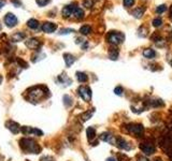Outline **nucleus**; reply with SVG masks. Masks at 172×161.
Listing matches in <instances>:
<instances>
[{
  "label": "nucleus",
  "mask_w": 172,
  "mask_h": 161,
  "mask_svg": "<svg viewBox=\"0 0 172 161\" xmlns=\"http://www.w3.org/2000/svg\"><path fill=\"white\" fill-rule=\"evenodd\" d=\"M21 147L27 151V153L30 154H39L40 153V146L37 144V143L31 139H23L21 140Z\"/></svg>",
  "instance_id": "nucleus-1"
},
{
  "label": "nucleus",
  "mask_w": 172,
  "mask_h": 161,
  "mask_svg": "<svg viewBox=\"0 0 172 161\" xmlns=\"http://www.w3.org/2000/svg\"><path fill=\"white\" fill-rule=\"evenodd\" d=\"M125 39L123 33L117 31H112L108 35V41L111 43V44H114V45H117L119 43H122Z\"/></svg>",
  "instance_id": "nucleus-2"
},
{
  "label": "nucleus",
  "mask_w": 172,
  "mask_h": 161,
  "mask_svg": "<svg viewBox=\"0 0 172 161\" xmlns=\"http://www.w3.org/2000/svg\"><path fill=\"white\" fill-rule=\"evenodd\" d=\"M126 129L128 130V132L132 134H136V135H140L142 134L143 131H144V128H143L142 125L140 123H130L126 127Z\"/></svg>",
  "instance_id": "nucleus-3"
},
{
  "label": "nucleus",
  "mask_w": 172,
  "mask_h": 161,
  "mask_svg": "<svg viewBox=\"0 0 172 161\" xmlns=\"http://www.w3.org/2000/svg\"><path fill=\"white\" fill-rule=\"evenodd\" d=\"M79 95L84 101H89L91 99V90L88 86H81L79 87Z\"/></svg>",
  "instance_id": "nucleus-4"
},
{
  "label": "nucleus",
  "mask_w": 172,
  "mask_h": 161,
  "mask_svg": "<svg viewBox=\"0 0 172 161\" xmlns=\"http://www.w3.org/2000/svg\"><path fill=\"white\" fill-rule=\"evenodd\" d=\"M140 149L142 150L145 155H152L155 153V146L152 143H141Z\"/></svg>",
  "instance_id": "nucleus-5"
},
{
  "label": "nucleus",
  "mask_w": 172,
  "mask_h": 161,
  "mask_svg": "<svg viewBox=\"0 0 172 161\" xmlns=\"http://www.w3.org/2000/svg\"><path fill=\"white\" fill-rule=\"evenodd\" d=\"M75 8H76V5H75L74 3H72V4H68V5H66V7H64V9H62V16L66 17V18H68V17H70L71 15H73V12H74Z\"/></svg>",
  "instance_id": "nucleus-6"
},
{
  "label": "nucleus",
  "mask_w": 172,
  "mask_h": 161,
  "mask_svg": "<svg viewBox=\"0 0 172 161\" xmlns=\"http://www.w3.org/2000/svg\"><path fill=\"white\" fill-rule=\"evenodd\" d=\"M4 23L8 27H14L17 24V18H16V16L14 14L8 13L4 16Z\"/></svg>",
  "instance_id": "nucleus-7"
},
{
  "label": "nucleus",
  "mask_w": 172,
  "mask_h": 161,
  "mask_svg": "<svg viewBox=\"0 0 172 161\" xmlns=\"http://www.w3.org/2000/svg\"><path fill=\"white\" fill-rule=\"evenodd\" d=\"M115 144L123 150H130L131 149V145L129 144L128 142H126L123 137H117L115 141Z\"/></svg>",
  "instance_id": "nucleus-8"
},
{
  "label": "nucleus",
  "mask_w": 172,
  "mask_h": 161,
  "mask_svg": "<svg viewBox=\"0 0 172 161\" xmlns=\"http://www.w3.org/2000/svg\"><path fill=\"white\" fill-rule=\"evenodd\" d=\"M43 95H44V92H43L42 89L40 87H37V88L33 89L32 92H29V98L30 100H39L42 98Z\"/></svg>",
  "instance_id": "nucleus-9"
},
{
  "label": "nucleus",
  "mask_w": 172,
  "mask_h": 161,
  "mask_svg": "<svg viewBox=\"0 0 172 161\" xmlns=\"http://www.w3.org/2000/svg\"><path fill=\"white\" fill-rule=\"evenodd\" d=\"M57 26L56 24H54V23H44L42 25V30L44 32H47V33H51V32H54L56 30Z\"/></svg>",
  "instance_id": "nucleus-10"
},
{
  "label": "nucleus",
  "mask_w": 172,
  "mask_h": 161,
  "mask_svg": "<svg viewBox=\"0 0 172 161\" xmlns=\"http://www.w3.org/2000/svg\"><path fill=\"white\" fill-rule=\"evenodd\" d=\"M26 46L28 48H31V49H36V48H38L40 46V42L37 39H35V38H31V39L26 41Z\"/></svg>",
  "instance_id": "nucleus-11"
},
{
  "label": "nucleus",
  "mask_w": 172,
  "mask_h": 161,
  "mask_svg": "<svg viewBox=\"0 0 172 161\" xmlns=\"http://www.w3.org/2000/svg\"><path fill=\"white\" fill-rule=\"evenodd\" d=\"M7 128H8L12 133H17V132L19 131V125L12 120L7 123Z\"/></svg>",
  "instance_id": "nucleus-12"
},
{
  "label": "nucleus",
  "mask_w": 172,
  "mask_h": 161,
  "mask_svg": "<svg viewBox=\"0 0 172 161\" xmlns=\"http://www.w3.org/2000/svg\"><path fill=\"white\" fill-rule=\"evenodd\" d=\"M100 140L105 141V142L113 143V145H114V143H115V141H116V139L113 140V137L109 133V132H103V133L100 135Z\"/></svg>",
  "instance_id": "nucleus-13"
},
{
  "label": "nucleus",
  "mask_w": 172,
  "mask_h": 161,
  "mask_svg": "<svg viewBox=\"0 0 172 161\" xmlns=\"http://www.w3.org/2000/svg\"><path fill=\"white\" fill-rule=\"evenodd\" d=\"M64 62H66V66H67V67H70V66L75 61L74 56H72L71 54H64Z\"/></svg>",
  "instance_id": "nucleus-14"
},
{
  "label": "nucleus",
  "mask_w": 172,
  "mask_h": 161,
  "mask_svg": "<svg viewBox=\"0 0 172 161\" xmlns=\"http://www.w3.org/2000/svg\"><path fill=\"white\" fill-rule=\"evenodd\" d=\"M143 56H144L145 58L152 59L156 56V53L154 52V49H152V48H146V49L143 51Z\"/></svg>",
  "instance_id": "nucleus-15"
},
{
  "label": "nucleus",
  "mask_w": 172,
  "mask_h": 161,
  "mask_svg": "<svg viewBox=\"0 0 172 161\" xmlns=\"http://www.w3.org/2000/svg\"><path fill=\"white\" fill-rule=\"evenodd\" d=\"M86 134H87V139L89 141H93L96 137V131H95V129L93 127H88L87 130H86Z\"/></svg>",
  "instance_id": "nucleus-16"
},
{
  "label": "nucleus",
  "mask_w": 172,
  "mask_h": 161,
  "mask_svg": "<svg viewBox=\"0 0 172 161\" xmlns=\"http://www.w3.org/2000/svg\"><path fill=\"white\" fill-rule=\"evenodd\" d=\"M73 15H74L75 18L78 19H82L84 17V11L82 10V9H80L79 7H76L74 10V12H73Z\"/></svg>",
  "instance_id": "nucleus-17"
},
{
  "label": "nucleus",
  "mask_w": 172,
  "mask_h": 161,
  "mask_svg": "<svg viewBox=\"0 0 172 161\" xmlns=\"http://www.w3.org/2000/svg\"><path fill=\"white\" fill-rule=\"evenodd\" d=\"M27 26L31 28V29H37L38 27H39V21L35 18H30L29 21H27Z\"/></svg>",
  "instance_id": "nucleus-18"
},
{
  "label": "nucleus",
  "mask_w": 172,
  "mask_h": 161,
  "mask_svg": "<svg viewBox=\"0 0 172 161\" xmlns=\"http://www.w3.org/2000/svg\"><path fill=\"white\" fill-rule=\"evenodd\" d=\"M76 78H78V80L81 82V83H85V82H87V80H88V76L83 72H76Z\"/></svg>",
  "instance_id": "nucleus-19"
},
{
  "label": "nucleus",
  "mask_w": 172,
  "mask_h": 161,
  "mask_svg": "<svg viewBox=\"0 0 172 161\" xmlns=\"http://www.w3.org/2000/svg\"><path fill=\"white\" fill-rule=\"evenodd\" d=\"M144 11H145L144 8H137L136 10L132 11V15H133L134 17H137V18H140V17L143 15Z\"/></svg>",
  "instance_id": "nucleus-20"
},
{
  "label": "nucleus",
  "mask_w": 172,
  "mask_h": 161,
  "mask_svg": "<svg viewBox=\"0 0 172 161\" xmlns=\"http://www.w3.org/2000/svg\"><path fill=\"white\" fill-rule=\"evenodd\" d=\"M109 57H110L112 60H116L118 57V49L117 48H111L110 52H109Z\"/></svg>",
  "instance_id": "nucleus-21"
},
{
  "label": "nucleus",
  "mask_w": 172,
  "mask_h": 161,
  "mask_svg": "<svg viewBox=\"0 0 172 161\" xmlns=\"http://www.w3.org/2000/svg\"><path fill=\"white\" fill-rule=\"evenodd\" d=\"M25 38V35L23 32H17L14 35H12V41L14 42H19V41H22Z\"/></svg>",
  "instance_id": "nucleus-22"
},
{
  "label": "nucleus",
  "mask_w": 172,
  "mask_h": 161,
  "mask_svg": "<svg viewBox=\"0 0 172 161\" xmlns=\"http://www.w3.org/2000/svg\"><path fill=\"white\" fill-rule=\"evenodd\" d=\"M80 32L82 35H88V33H90L91 32L90 26H88V25H84V26H82L80 29Z\"/></svg>",
  "instance_id": "nucleus-23"
},
{
  "label": "nucleus",
  "mask_w": 172,
  "mask_h": 161,
  "mask_svg": "<svg viewBox=\"0 0 172 161\" xmlns=\"http://www.w3.org/2000/svg\"><path fill=\"white\" fill-rule=\"evenodd\" d=\"M94 112H95V110H94V109H91V110L89 111V112H88V111H87V112L84 113L83 115H82V118H83V120H84V121H85V120H88L89 118H90L91 116H93Z\"/></svg>",
  "instance_id": "nucleus-24"
},
{
  "label": "nucleus",
  "mask_w": 172,
  "mask_h": 161,
  "mask_svg": "<svg viewBox=\"0 0 172 161\" xmlns=\"http://www.w3.org/2000/svg\"><path fill=\"white\" fill-rule=\"evenodd\" d=\"M64 103L66 106H70V105L72 104V99H71L69 96H64Z\"/></svg>",
  "instance_id": "nucleus-25"
},
{
  "label": "nucleus",
  "mask_w": 172,
  "mask_h": 161,
  "mask_svg": "<svg viewBox=\"0 0 172 161\" xmlns=\"http://www.w3.org/2000/svg\"><path fill=\"white\" fill-rule=\"evenodd\" d=\"M59 80H60V82H62V83H67V84L71 83V80H70L69 78L66 76V74H62V75H60V76H59Z\"/></svg>",
  "instance_id": "nucleus-26"
},
{
  "label": "nucleus",
  "mask_w": 172,
  "mask_h": 161,
  "mask_svg": "<svg viewBox=\"0 0 172 161\" xmlns=\"http://www.w3.org/2000/svg\"><path fill=\"white\" fill-rule=\"evenodd\" d=\"M83 4H84V7H86L87 9L91 8V7L94 5V0H84Z\"/></svg>",
  "instance_id": "nucleus-27"
},
{
  "label": "nucleus",
  "mask_w": 172,
  "mask_h": 161,
  "mask_svg": "<svg viewBox=\"0 0 172 161\" xmlns=\"http://www.w3.org/2000/svg\"><path fill=\"white\" fill-rule=\"evenodd\" d=\"M153 25H154V27H160L161 25H162V21H161L160 17H157V18L154 19Z\"/></svg>",
  "instance_id": "nucleus-28"
},
{
  "label": "nucleus",
  "mask_w": 172,
  "mask_h": 161,
  "mask_svg": "<svg viewBox=\"0 0 172 161\" xmlns=\"http://www.w3.org/2000/svg\"><path fill=\"white\" fill-rule=\"evenodd\" d=\"M166 10H167V5L161 4V5H158V7H157L156 12H157V13H162V12H165Z\"/></svg>",
  "instance_id": "nucleus-29"
},
{
  "label": "nucleus",
  "mask_w": 172,
  "mask_h": 161,
  "mask_svg": "<svg viewBox=\"0 0 172 161\" xmlns=\"http://www.w3.org/2000/svg\"><path fill=\"white\" fill-rule=\"evenodd\" d=\"M148 31V29H146V28H144V27H141V28L139 29V35H141V37H145Z\"/></svg>",
  "instance_id": "nucleus-30"
},
{
  "label": "nucleus",
  "mask_w": 172,
  "mask_h": 161,
  "mask_svg": "<svg viewBox=\"0 0 172 161\" xmlns=\"http://www.w3.org/2000/svg\"><path fill=\"white\" fill-rule=\"evenodd\" d=\"M123 88H122L121 86H117L115 89H114V94L117 95V96H121V95H123Z\"/></svg>",
  "instance_id": "nucleus-31"
},
{
  "label": "nucleus",
  "mask_w": 172,
  "mask_h": 161,
  "mask_svg": "<svg viewBox=\"0 0 172 161\" xmlns=\"http://www.w3.org/2000/svg\"><path fill=\"white\" fill-rule=\"evenodd\" d=\"M37 1V3L39 5H41V7H43V5H46L48 2H50V0H36Z\"/></svg>",
  "instance_id": "nucleus-32"
},
{
  "label": "nucleus",
  "mask_w": 172,
  "mask_h": 161,
  "mask_svg": "<svg viewBox=\"0 0 172 161\" xmlns=\"http://www.w3.org/2000/svg\"><path fill=\"white\" fill-rule=\"evenodd\" d=\"M133 3H134V0H124L125 7H131Z\"/></svg>",
  "instance_id": "nucleus-33"
},
{
  "label": "nucleus",
  "mask_w": 172,
  "mask_h": 161,
  "mask_svg": "<svg viewBox=\"0 0 172 161\" xmlns=\"http://www.w3.org/2000/svg\"><path fill=\"white\" fill-rule=\"evenodd\" d=\"M41 161H54V159L52 157H48V156H45V157H43L41 158Z\"/></svg>",
  "instance_id": "nucleus-34"
},
{
  "label": "nucleus",
  "mask_w": 172,
  "mask_h": 161,
  "mask_svg": "<svg viewBox=\"0 0 172 161\" xmlns=\"http://www.w3.org/2000/svg\"><path fill=\"white\" fill-rule=\"evenodd\" d=\"M72 31H73L72 29H62L59 33H60V35H64V33H68V32H72Z\"/></svg>",
  "instance_id": "nucleus-35"
},
{
  "label": "nucleus",
  "mask_w": 172,
  "mask_h": 161,
  "mask_svg": "<svg viewBox=\"0 0 172 161\" xmlns=\"http://www.w3.org/2000/svg\"><path fill=\"white\" fill-rule=\"evenodd\" d=\"M138 161H148V159H146L145 157H139V158H138Z\"/></svg>",
  "instance_id": "nucleus-36"
},
{
  "label": "nucleus",
  "mask_w": 172,
  "mask_h": 161,
  "mask_svg": "<svg viewBox=\"0 0 172 161\" xmlns=\"http://www.w3.org/2000/svg\"><path fill=\"white\" fill-rule=\"evenodd\" d=\"M3 5H4V0H0V9L2 8Z\"/></svg>",
  "instance_id": "nucleus-37"
},
{
  "label": "nucleus",
  "mask_w": 172,
  "mask_h": 161,
  "mask_svg": "<svg viewBox=\"0 0 172 161\" xmlns=\"http://www.w3.org/2000/svg\"><path fill=\"white\" fill-rule=\"evenodd\" d=\"M107 161H116V160H115L114 158H112V157H110V158L107 159Z\"/></svg>",
  "instance_id": "nucleus-38"
},
{
  "label": "nucleus",
  "mask_w": 172,
  "mask_h": 161,
  "mask_svg": "<svg viewBox=\"0 0 172 161\" xmlns=\"http://www.w3.org/2000/svg\"><path fill=\"white\" fill-rule=\"evenodd\" d=\"M170 15H171V18H172V7H171V11H170Z\"/></svg>",
  "instance_id": "nucleus-39"
},
{
  "label": "nucleus",
  "mask_w": 172,
  "mask_h": 161,
  "mask_svg": "<svg viewBox=\"0 0 172 161\" xmlns=\"http://www.w3.org/2000/svg\"><path fill=\"white\" fill-rule=\"evenodd\" d=\"M1 82H2V78H1V76H0V83H1Z\"/></svg>",
  "instance_id": "nucleus-40"
},
{
  "label": "nucleus",
  "mask_w": 172,
  "mask_h": 161,
  "mask_svg": "<svg viewBox=\"0 0 172 161\" xmlns=\"http://www.w3.org/2000/svg\"><path fill=\"white\" fill-rule=\"evenodd\" d=\"M155 161H160V159H158V160H155Z\"/></svg>",
  "instance_id": "nucleus-41"
},
{
  "label": "nucleus",
  "mask_w": 172,
  "mask_h": 161,
  "mask_svg": "<svg viewBox=\"0 0 172 161\" xmlns=\"http://www.w3.org/2000/svg\"><path fill=\"white\" fill-rule=\"evenodd\" d=\"M0 29H1V25H0Z\"/></svg>",
  "instance_id": "nucleus-42"
},
{
  "label": "nucleus",
  "mask_w": 172,
  "mask_h": 161,
  "mask_svg": "<svg viewBox=\"0 0 172 161\" xmlns=\"http://www.w3.org/2000/svg\"><path fill=\"white\" fill-rule=\"evenodd\" d=\"M171 66H172V60H171Z\"/></svg>",
  "instance_id": "nucleus-43"
},
{
  "label": "nucleus",
  "mask_w": 172,
  "mask_h": 161,
  "mask_svg": "<svg viewBox=\"0 0 172 161\" xmlns=\"http://www.w3.org/2000/svg\"><path fill=\"white\" fill-rule=\"evenodd\" d=\"M171 159H172V155H171Z\"/></svg>",
  "instance_id": "nucleus-44"
}]
</instances>
